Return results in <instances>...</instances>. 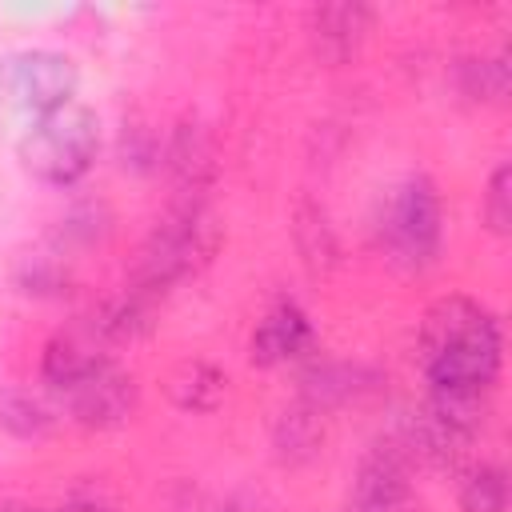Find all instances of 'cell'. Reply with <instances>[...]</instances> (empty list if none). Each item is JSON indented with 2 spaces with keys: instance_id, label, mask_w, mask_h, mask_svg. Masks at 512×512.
I'll return each instance as SVG.
<instances>
[{
  "instance_id": "6da1fadb",
  "label": "cell",
  "mask_w": 512,
  "mask_h": 512,
  "mask_svg": "<svg viewBox=\"0 0 512 512\" xmlns=\"http://www.w3.org/2000/svg\"><path fill=\"white\" fill-rule=\"evenodd\" d=\"M500 320L472 296H440L420 320V368L428 396L488 400L500 376Z\"/></svg>"
},
{
  "instance_id": "7a4b0ae2",
  "label": "cell",
  "mask_w": 512,
  "mask_h": 512,
  "mask_svg": "<svg viewBox=\"0 0 512 512\" xmlns=\"http://www.w3.org/2000/svg\"><path fill=\"white\" fill-rule=\"evenodd\" d=\"M216 248H220V224L208 200H176L140 244L128 288L156 304L176 284L196 276L216 256Z\"/></svg>"
},
{
  "instance_id": "3957f363",
  "label": "cell",
  "mask_w": 512,
  "mask_h": 512,
  "mask_svg": "<svg viewBox=\"0 0 512 512\" xmlns=\"http://www.w3.org/2000/svg\"><path fill=\"white\" fill-rule=\"evenodd\" d=\"M376 240L392 268L400 272H424L440 256L444 240V216H440V192L428 176H404L376 216Z\"/></svg>"
},
{
  "instance_id": "277c9868",
  "label": "cell",
  "mask_w": 512,
  "mask_h": 512,
  "mask_svg": "<svg viewBox=\"0 0 512 512\" xmlns=\"http://www.w3.org/2000/svg\"><path fill=\"white\" fill-rule=\"evenodd\" d=\"M16 152L32 180L68 188L92 168V160L100 152V120L92 108L72 100L64 108L32 120V128L20 136Z\"/></svg>"
},
{
  "instance_id": "5b68a950",
  "label": "cell",
  "mask_w": 512,
  "mask_h": 512,
  "mask_svg": "<svg viewBox=\"0 0 512 512\" xmlns=\"http://www.w3.org/2000/svg\"><path fill=\"white\" fill-rule=\"evenodd\" d=\"M76 80V64L52 48H24L0 60V100L36 120L72 104Z\"/></svg>"
},
{
  "instance_id": "8992f818",
  "label": "cell",
  "mask_w": 512,
  "mask_h": 512,
  "mask_svg": "<svg viewBox=\"0 0 512 512\" xmlns=\"http://www.w3.org/2000/svg\"><path fill=\"white\" fill-rule=\"evenodd\" d=\"M56 396L80 428H120L136 412V380L108 356L80 372L72 384H64Z\"/></svg>"
},
{
  "instance_id": "52a82bcc",
  "label": "cell",
  "mask_w": 512,
  "mask_h": 512,
  "mask_svg": "<svg viewBox=\"0 0 512 512\" xmlns=\"http://www.w3.org/2000/svg\"><path fill=\"white\" fill-rule=\"evenodd\" d=\"M408 504V456L396 444H376L348 488V512H404Z\"/></svg>"
},
{
  "instance_id": "ba28073f",
  "label": "cell",
  "mask_w": 512,
  "mask_h": 512,
  "mask_svg": "<svg viewBox=\"0 0 512 512\" xmlns=\"http://www.w3.org/2000/svg\"><path fill=\"white\" fill-rule=\"evenodd\" d=\"M312 344H316V332H312L308 312L300 304H292V300H280L252 328L248 360L256 368H280V364H292V360L308 356Z\"/></svg>"
},
{
  "instance_id": "9c48e42d",
  "label": "cell",
  "mask_w": 512,
  "mask_h": 512,
  "mask_svg": "<svg viewBox=\"0 0 512 512\" xmlns=\"http://www.w3.org/2000/svg\"><path fill=\"white\" fill-rule=\"evenodd\" d=\"M372 8L364 0H328L308 12V36L320 60L348 64L372 32Z\"/></svg>"
},
{
  "instance_id": "30bf717a",
  "label": "cell",
  "mask_w": 512,
  "mask_h": 512,
  "mask_svg": "<svg viewBox=\"0 0 512 512\" xmlns=\"http://www.w3.org/2000/svg\"><path fill=\"white\" fill-rule=\"evenodd\" d=\"M164 168L176 184V200H204L216 180V144L204 124L184 120L164 144Z\"/></svg>"
},
{
  "instance_id": "8fae6325",
  "label": "cell",
  "mask_w": 512,
  "mask_h": 512,
  "mask_svg": "<svg viewBox=\"0 0 512 512\" xmlns=\"http://www.w3.org/2000/svg\"><path fill=\"white\" fill-rule=\"evenodd\" d=\"M324 444V412L296 400L280 412L276 428H272V448H276V460L284 464H304L320 452Z\"/></svg>"
},
{
  "instance_id": "7c38bea8",
  "label": "cell",
  "mask_w": 512,
  "mask_h": 512,
  "mask_svg": "<svg viewBox=\"0 0 512 512\" xmlns=\"http://www.w3.org/2000/svg\"><path fill=\"white\" fill-rule=\"evenodd\" d=\"M164 388L180 412H212L224 400V372L208 360H184L168 372Z\"/></svg>"
},
{
  "instance_id": "4fadbf2b",
  "label": "cell",
  "mask_w": 512,
  "mask_h": 512,
  "mask_svg": "<svg viewBox=\"0 0 512 512\" xmlns=\"http://www.w3.org/2000/svg\"><path fill=\"white\" fill-rule=\"evenodd\" d=\"M456 88L460 96L476 104H504L508 96V64L504 56H468L456 64Z\"/></svg>"
},
{
  "instance_id": "5bb4252c",
  "label": "cell",
  "mask_w": 512,
  "mask_h": 512,
  "mask_svg": "<svg viewBox=\"0 0 512 512\" xmlns=\"http://www.w3.org/2000/svg\"><path fill=\"white\" fill-rule=\"evenodd\" d=\"M464 512H508V476L500 464H476L460 480Z\"/></svg>"
},
{
  "instance_id": "9a60e30c",
  "label": "cell",
  "mask_w": 512,
  "mask_h": 512,
  "mask_svg": "<svg viewBox=\"0 0 512 512\" xmlns=\"http://www.w3.org/2000/svg\"><path fill=\"white\" fill-rule=\"evenodd\" d=\"M0 428H8L12 436H44L52 428V412L44 404H36L32 396H20V392H8L0 396Z\"/></svg>"
},
{
  "instance_id": "2e32d148",
  "label": "cell",
  "mask_w": 512,
  "mask_h": 512,
  "mask_svg": "<svg viewBox=\"0 0 512 512\" xmlns=\"http://www.w3.org/2000/svg\"><path fill=\"white\" fill-rule=\"evenodd\" d=\"M296 240H300V252L312 268L328 264L336 256V240H332V228L324 220V212L316 204H300V216H296Z\"/></svg>"
},
{
  "instance_id": "e0dca14e",
  "label": "cell",
  "mask_w": 512,
  "mask_h": 512,
  "mask_svg": "<svg viewBox=\"0 0 512 512\" xmlns=\"http://www.w3.org/2000/svg\"><path fill=\"white\" fill-rule=\"evenodd\" d=\"M488 232L496 236H508L512 232V168L508 164H496L492 176H488V188H484V208H480Z\"/></svg>"
},
{
  "instance_id": "ac0fdd59",
  "label": "cell",
  "mask_w": 512,
  "mask_h": 512,
  "mask_svg": "<svg viewBox=\"0 0 512 512\" xmlns=\"http://www.w3.org/2000/svg\"><path fill=\"white\" fill-rule=\"evenodd\" d=\"M16 280H20V288H24V292L56 296V292L68 284V268H64L56 256H28Z\"/></svg>"
},
{
  "instance_id": "d6986e66",
  "label": "cell",
  "mask_w": 512,
  "mask_h": 512,
  "mask_svg": "<svg viewBox=\"0 0 512 512\" xmlns=\"http://www.w3.org/2000/svg\"><path fill=\"white\" fill-rule=\"evenodd\" d=\"M60 512H112V508H104V504H96V500H76V504L60 508Z\"/></svg>"
},
{
  "instance_id": "ffe728a7",
  "label": "cell",
  "mask_w": 512,
  "mask_h": 512,
  "mask_svg": "<svg viewBox=\"0 0 512 512\" xmlns=\"http://www.w3.org/2000/svg\"><path fill=\"white\" fill-rule=\"evenodd\" d=\"M0 512H48V508H32V504H20V500H4Z\"/></svg>"
}]
</instances>
